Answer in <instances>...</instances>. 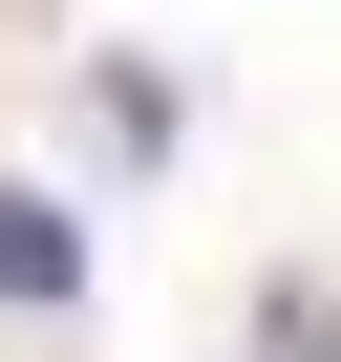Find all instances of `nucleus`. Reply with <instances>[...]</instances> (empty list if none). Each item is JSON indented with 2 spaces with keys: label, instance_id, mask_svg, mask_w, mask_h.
<instances>
[{
  "label": "nucleus",
  "instance_id": "obj_1",
  "mask_svg": "<svg viewBox=\"0 0 341 362\" xmlns=\"http://www.w3.org/2000/svg\"><path fill=\"white\" fill-rule=\"evenodd\" d=\"M0 298H64V214H22V192H0Z\"/></svg>",
  "mask_w": 341,
  "mask_h": 362
}]
</instances>
